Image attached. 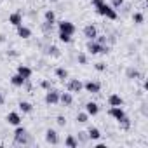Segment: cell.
<instances>
[{"label":"cell","instance_id":"6da1fadb","mask_svg":"<svg viewBox=\"0 0 148 148\" xmlns=\"http://www.w3.org/2000/svg\"><path fill=\"white\" fill-rule=\"evenodd\" d=\"M96 12H98L99 16H103V18L110 19V21H115V19L119 18L117 9H113V7H112L110 4H106V2H103L101 5H98V7H96Z\"/></svg>","mask_w":148,"mask_h":148},{"label":"cell","instance_id":"7a4b0ae2","mask_svg":"<svg viewBox=\"0 0 148 148\" xmlns=\"http://www.w3.org/2000/svg\"><path fill=\"white\" fill-rule=\"evenodd\" d=\"M87 52L89 54H108L110 52V47H108V44H105V45H101V44H98L96 40H87Z\"/></svg>","mask_w":148,"mask_h":148},{"label":"cell","instance_id":"3957f363","mask_svg":"<svg viewBox=\"0 0 148 148\" xmlns=\"http://www.w3.org/2000/svg\"><path fill=\"white\" fill-rule=\"evenodd\" d=\"M14 143H16V145H28V143H30V136H28V132H26L25 127L16 125V131H14Z\"/></svg>","mask_w":148,"mask_h":148},{"label":"cell","instance_id":"277c9868","mask_svg":"<svg viewBox=\"0 0 148 148\" xmlns=\"http://www.w3.org/2000/svg\"><path fill=\"white\" fill-rule=\"evenodd\" d=\"M58 32L73 37V33L77 32V28H75V25H73L71 21H59V23H58Z\"/></svg>","mask_w":148,"mask_h":148},{"label":"cell","instance_id":"5b68a950","mask_svg":"<svg viewBox=\"0 0 148 148\" xmlns=\"http://www.w3.org/2000/svg\"><path fill=\"white\" fill-rule=\"evenodd\" d=\"M44 99H45V103H47V105H51V106L58 105V103H59V91L51 87V89L45 92V98H44Z\"/></svg>","mask_w":148,"mask_h":148},{"label":"cell","instance_id":"8992f818","mask_svg":"<svg viewBox=\"0 0 148 148\" xmlns=\"http://www.w3.org/2000/svg\"><path fill=\"white\" fill-rule=\"evenodd\" d=\"M82 89H84V84H82L79 79H70V80L66 82V91L71 92V94H73V92H80Z\"/></svg>","mask_w":148,"mask_h":148},{"label":"cell","instance_id":"52a82bcc","mask_svg":"<svg viewBox=\"0 0 148 148\" xmlns=\"http://www.w3.org/2000/svg\"><path fill=\"white\" fill-rule=\"evenodd\" d=\"M108 115H110L113 120H117V122H119V120H122V119H124L127 113L124 112V108H122V106H110V110H108Z\"/></svg>","mask_w":148,"mask_h":148},{"label":"cell","instance_id":"ba28073f","mask_svg":"<svg viewBox=\"0 0 148 148\" xmlns=\"http://www.w3.org/2000/svg\"><path fill=\"white\" fill-rule=\"evenodd\" d=\"M84 89H86L87 92H91V94H98V92L101 91V84H99L98 80H87V82L84 84Z\"/></svg>","mask_w":148,"mask_h":148},{"label":"cell","instance_id":"9c48e42d","mask_svg":"<svg viewBox=\"0 0 148 148\" xmlns=\"http://www.w3.org/2000/svg\"><path fill=\"white\" fill-rule=\"evenodd\" d=\"M16 73H19V75H21L23 79L30 80V79H32V75H33V70H32L30 66H26V64H19V66H18V71H16Z\"/></svg>","mask_w":148,"mask_h":148},{"label":"cell","instance_id":"30bf717a","mask_svg":"<svg viewBox=\"0 0 148 148\" xmlns=\"http://www.w3.org/2000/svg\"><path fill=\"white\" fill-rule=\"evenodd\" d=\"M84 37H86L87 40H94V38L98 37V28H96L94 25H87V26L84 28Z\"/></svg>","mask_w":148,"mask_h":148},{"label":"cell","instance_id":"8fae6325","mask_svg":"<svg viewBox=\"0 0 148 148\" xmlns=\"http://www.w3.org/2000/svg\"><path fill=\"white\" fill-rule=\"evenodd\" d=\"M45 141H47L49 145H58V143H59L58 132H56L54 129H47V131H45Z\"/></svg>","mask_w":148,"mask_h":148},{"label":"cell","instance_id":"7c38bea8","mask_svg":"<svg viewBox=\"0 0 148 148\" xmlns=\"http://www.w3.org/2000/svg\"><path fill=\"white\" fill-rule=\"evenodd\" d=\"M9 23H11L12 26H19V25H23V14H21L19 11L9 14Z\"/></svg>","mask_w":148,"mask_h":148},{"label":"cell","instance_id":"4fadbf2b","mask_svg":"<svg viewBox=\"0 0 148 148\" xmlns=\"http://www.w3.org/2000/svg\"><path fill=\"white\" fill-rule=\"evenodd\" d=\"M86 112H87V115L91 117H96L98 113H99V105L98 103H94V101H89V103H86Z\"/></svg>","mask_w":148,"mask_h":148},{"label":"cell","instance_id":"5bb4252c","mask_svg":"<svg viewBox=\"0 0 148 148\" xmlns=\"http://www.w3.org/2000/svg\"><path fill=\"white\" fill-rule=\"evenodd\" d=\"M5 120H7L11 125H19V124H21V115H19L18 112H9L7 117H5Z\"/></svg>","mask_w":148,"mask_h":148},{"label":"cell","instance_id":"9a60e30c","mask_svg":"<svg viewBox=\"0 0 148 148\" xmlns=\"http://www.w3.org/2000/svg\"><path fill=\"white\" fill-rule=\"evenodd\" d=\"M59 103H63L64 106H71L73 105V94L71 92H59Z\"/></svg>","mask_w":148,"mask_h":148},{"label":"cell","instance_id":"2e32d148","mask_svg":"<svg viewBox=\"0 0 148 148\" xmlns=\"http://www.w3.org/2000/svg\"><path fill=\"white\" fill-rule=\"evenodd\" d=\"M108 105L110 106H122L124 105V98L119 94H110L108 96Z\"/></svg>","mask_w":148,"mask_h":148},{"label":"cell","instance_id":"e0dca14e","mask_svg":"<svg viewBox=\"0 0 148 148\" xmlns=\"http://www.w3.org/2000/svg\"><path fill=\"white\" fill-rule=\"evenodd\" d=\"M16 30H18V37H21V38H30L32 37V30L28 26H25V25L16 26Z\"/></svg>","mask_w":148,"mask_h":148},{"label":"cell","instance_id":"ac0fdd59","mask_svg":"<svg viewBox=\"0 0 148 148\" xmlns=\"http://www.w3.org/2000/svg\"><path fill=\"white\" fill-rule=\"evenodd\" d=\"M125 77L131 79V80H138V79H141L143 75L139 73V70H136V68H127V70H125Z\"/></svg>","mask_w":148,"mask_h":148},{"label":"cell","instance_id":"d6986e66","mask_svg":"<svg viewBox=\"0 0 148 148\" xmlns=\"http://www.w3.org/2000/svg\"><path fill=\"white\" fill-rule=\"evenodd\" d=\"M25 80H26V79H23L19 73H16V75L11 77V84H12L14 87H23V86H25Z\"/></svg>","mask_w":148,"mask_h":148},{"label":"cell","instance_id":"ffe728a7","mask_svg":"<svg viewBox=\"0 0 148 148\" xmlns=\"http://www.w3.org/2000/svg\"><path fill=\"white\" fill-rule=\"evenodd\" d=\"M87 136H89V139L98 141V139L101 138V132H99V129H98V127H89V129H87Z\"/></svg>","mask_w":148,"mask_h":148},{"label":"cell","instance_id":"44dd1931","mask_svg":"<svg viewBox=\"0 0 148 148\" xmlns=\"http://www.w3.org/2000/svg\"><path fill=\"white\" fill-rule=\"evenodd\" d=\"M19 112H23V113H32L33 112V105L32 103H28V101H19Z\"/></svg>","mask_w":148,"mask_h":148},{"label":"cell","instance_id":"7402d4cb","mask_svg":"<svg viewBox=\"0 0 148 148\" xmlns=\"http://www.w3.org/2000/svg\"><path fill=\"white\" fill-rule=\"evenodd\" d=\"M54 73H56V77H58L59 80H63V82L68 79V70H66V68H63V66L56 68V71H54Z\"/></svg>","mask_w":148,"mask_h":148},{"label":"cell","instance_id":"603a6c76","mask_svg":"<svg viewBox=\"0 0 148 148\" xmlns=\"http://www.w3.org/2000/svg\"><path fill=\"white\" fill-rule=\"evenodd\" d=\"M64 146H68V148H77L79 146V141L75 139V136H66L64 138Z\"/></svg>","mask_w":148,"mask_h":148},{"label":"cell","instance_id":"cb8c5ba5","mask_svg":"<svg viewBox=\"0 0 148 148\" xmlns=\"http://www.w3.org/2000/svg\"><path fill=\"white\" fill-rule=\"evenodd\" d=\"M119 125H120V129H122V131H129V129H131V119L125 115L122 120H119Z\"/></svg>","mask_w":148,"mask_h":148},{"label":"cell","instance_id":"d4e9b609","mask_svg":"<svg viewBox=\"0 0 148 148\" xmlns=\"http://www.w3.org/2000/svg\"><path fill=\"white\" fill-rule=\"evenodd\" d=\"M45 52H47L49 56H52V58H59V56H61V52H59V49H58L56 45H49Z\"/></svg>","mask_w":148,"mask_h":148},{"label":"cell","instance_id":"484cf974","mask_svg":"<svg viewBox=\"0 0 148 148\" xmlns=\"http://www.w3.org/2000/svg\"><path fill=\"white\" fill-rule=\"evenodd\" d=\"M44 18H45V21H47V23H52V25L56 23V14H54V11H52V9L45 11V16H44Z\"/></svg>","mask_w":148,"mask_h":148},{"label":"cell","instance_id":"4316f807","mask_svg":"<svg viewBox=\"0 0 148 148\" xmlns=\"http://www.w3.org/2000/svg\"><path fill=\"white\" fill-rule=\"evenodd\" d=\"M87 120H89L87 112H80V113H77V122H79V124H86Z\"/></svg>","mask_w":148,"mask_h":148},{"label":"cell","instance_id":"83f0119b","mask_svg":"<svg viewBox=\"0 0 148 148\" xmlns=\"http://www.w3.org/2000/svg\"><path fill=\"white\" fill-rule=\"evenodd\" d=\"M132 21H134L136 25H141V23L145 21V16H143L141 12H134V14H132Z\"/></svg>","mask_w":148,"mask_h":148},{"label":"cell","instance_id":"f1b7e54d","mask_svg":"<svg viewBox=\"0 0 148 148\" xmlns=\"http://www.w3.org/2000/svg\"><path fill=\"white\" fill-rule=\"evenodd\" d=\"M58 37H59V40H61L63 44H70V42H71V35H66V33H59Z\"/></svg>","mask_w":148,"mask_h":148},{"label":"cell","instance_id":"f546056e","mask_svg":"<svg viewBox=\"0 0 148 148\" xmlns=\"http://www.w3.org/2000/svg\"><path fill=\"white\" fill-rule=\"evenodd\" d=\"M77 141H80V143H84V145H86V143L89 141V136H87V132L80 131V132H79V139H77Z\"/></svg>","mask_w":148,"mask_h":148},{"label":"cell","instance_id":"4dcf8cb0","mask_svg":"<svg viewBox=\"0 0 148 148\" xmlns=\"http://www.w3.org/2000/svg\"><path fill=\"white\" fill-rule=\"evenodd\" d=\"M77 61H79L80 64H87V56H86L84 52H79V56H77Z\"/></svg>","mask_w":148,"mask_h":148},{"label":"cell","instance_id":"1f68e13d","mask_svg":"<svg viewBox=\"0 0 148 148\" xmlns=\"http://www.w3.org/2000/svg\"><path fill=\"white\" fill-rule=\"evenodd\" d=\"M113 9H120L124 5V0H112V4H110Z\"/></svg>","mask_w":148,"mask_h":148},{"label":"cell","instance_id":"d6a6232c","mask_svg":"<svg viewBox=\"0 0 148 148\" xmlns=\"http://www.w3.org/2000/svg\"><path fill=\"white\" fill-rule=\"evenodd\" d=\"M42 30H44V33H49V32H52V23H44L42 25Z\"/></svg>","mask_w":148,"mask_h":148},{"label":"cell","instance_id":"836d02e7","mask_svg":"<svg viewBox=\"0 0 148 148\" xmlns=\"http://www.w3.org/2000/svg\"><path fill=\"white\" fill-rule=\"evenodd\" d=\"M94 40H96L98 44H101V45H105V44H106V35H98V37H96Z\"/></svg>","mask_w":148,"mask_h":148},{"label":"cell","instance_id":"e575fe53","mask_svg":"<svg viewBox=\"0 0 148 148\" xmlns=\"http://www.w3.org/2000/svg\"><path fill=\"white\" fill-rule=\"evenodd\" d=\"M94 70H96V71H105V70H106V64H105V63H96V64H94Z\"/></svg>","mask_w":148,"mask_h":148},{"label":"cell","instance_id":"d590c367","mask_svg":"<svg viewBox=\"0 0 148 148\" xmlns=\"http://www.w3.org/2000/svg\"><path fill=\"white\" fill-rule=\"evenodd\" d=\"M40 87H42V89H45V91H49L52 86H51V82H49V80H42V82H40Z\"/></svg>","mask_w":148,"mask_h":148},{"label":"cell","instance_id":"8d00e7d4","mask_svg":"<svg viewBox=\"0 0 148 148\" xmlns=\"http://www.w3.org/2000/svg\"><path fill=\"white\" fill-rule=\"evenodd\" d=\"M56 122H58V125H61V127H64V125H66V119H64L63 115H59V117L56 119Z\"/></svg>","mask_w":148,"mask_h":148},{"label":"cell","instance_id":"74e56055","mask_svg":"<svg viewBox=\"0 0 148 148\" xmlns=\"http://www.w3.org/2000/svg\"><path fill=\"white\" fill-rule=\"evenodd\" d=\"M103 2H106V0H92V5H94V7H98V5H101Z\"/></svg>","mask_w":148,"mask_h":148},{"label":"cell","instance_id":"f35d334b","mask_svg":"<svg viewBox=\"0 0 148 148\" xmlns=\"http://www.w3.org/2000/svg\"><path fill=\"white\" fill-rule=\"evenodd\" d=\"M4 103H5V96H4V92H2V91H0V106H2Z\"/></svg>","mask_w":148,"mask_h":148},{"label":"cell","instance_id":"ab89813d","mask_svg":"<svg viewBox=\"0 0 148 148\" xmlns=\"http://www.w3.org/2000/svg\"><path fill=\"white\" fill-rule=\"evenodd\" d=\"M4 40H5V38H4V35H0V44H2Z\"/></svg>","mask_w":148,"mask_h":148}]
</instances>
